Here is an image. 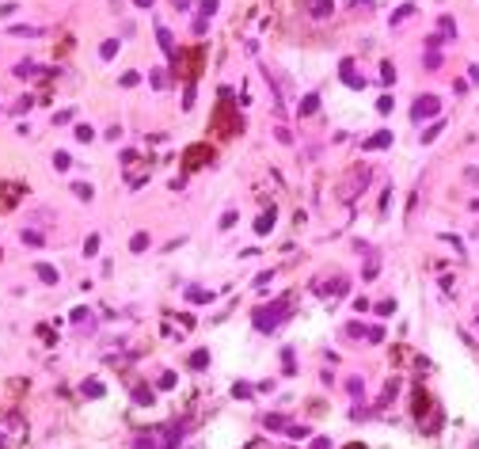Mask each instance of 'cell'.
<instances>
[{
  "instance_id": "1",
  "label": "cell",
  "mask_w": 479,
  "mask_h": 449,
  "mask_svg": "<svg viewBox=\"0 0 479 449\" xmlns=\"http://www.w3.org/2000/svg\"><path fill=\"white\" fill-rule=\"evenodd\" d=\"M289 312V297H278L274 305H267V308H255V316H251V324H255L259 331H274L281 324V316Z\"/></svg>"
},
{
  "instance_id": "2",
  "label": "cell",
  "mask_w": 479,
  "mask_h": 449,
  "mask_svg": "<svg viewBox=\"0 0 479 449\" xmlns=\"http://www.w3.org/2000/svg\"><path fill=\"white\" fill-rule=\"evenodd\" d=\"M437 111H441L437 95H418V99H415V107H411V118H415V122H426V118H434Z\"/></svg>"
},
{
  "instance_id": "3",
  "label": "cell",
  "mask_w": 479,
  "mask_h": 449,
  "mask_svg": "<svg viewBox=\"0 0 479 449\" xmlns=\"http://www.w3.org/2000/svg\"><path fill=\"white\" fill-rule=\"evenodd\" d=\"M209 156H213V152H209V145H194V149L187 152V171H190V168H198V164H205Z\"/></svg>"
},
{
  "instance_id": "4",
  "label": "cell",
  "mask_w": 479,
  "mask_h": 449,
  "mask_svg": "<svg viewBox=\"0 0 479 449\" xmlns=\"http://www.w3.org/2000/svg\"><path fill=\"white\" fill-rule=\"evenodd\" d=\"M339 73H342V80H346L350 88H361V76L354 73V61H350V57H346V61L339 65Z\"/></svg>"
},
{
  "instance_id": "5",
  "label": "cell",
  "mask_w": 479,
  "mask_h": 449,
  "mask_svg": "<svg viewBox=\"0 0 479 449\" xmlns=\"http://www.w3.org/2000/svg\"><path fill=\"white\" fill-rule=\"evenodd\" d=\"M415 415L422 419V426H430V404H426V392L418 388V396H415Z\"/></svg>"
},
{
  "instance_id": "6",
  "label": "cell",
  "mask_w": 479,
  "mask_h": 449,
  "mask_svg": "<svg viewBox=\"0 0 479 449\" xmlns=\"http://www.w3.org/2000/svg\"><path fill=\"white\" fill-rule=\"evenodd\" d=\"M388 145H392V133H388V130H380L377 137H369V141H365V149H388Z\"/></svg>"
},
{
  "instance_id": "7",
  "label": "cell",
  "mask_w": 479,
  "mask_h": 449,
  "mask_svg": "<svg viewBox=\"0 0 479 449\" xmlns=\"http://www.w3.org/2000/svg\"><path fill=\"white\" fill-rule=\"evenodd\" d=\"M80 392H84V396H92V400H95V396H103V381H95V377H92V381H84Z\"/></svg>"
},
{
  "instance_id": "8",
  "label": "cell",
  "mask_w": 479,
  "mask_h": 449,
  "mask_svg": "<svg viewBox=\"0 0 479 449\" xmlns=\"http://www.w3.org/2000/svg\"><path fill=\"white\" fill-rule=\"evenodd\" d=\"M156 42H160V46H164L168 54L175 50V42H171V31H168V27H156Z\"/></svg>"
},
{
  "instance_id": "9",
  "label": "cell",
  "mask_w": 479,
  "mask_h": 449,
  "mask_svg": "<svg viewBox=\"0 0 479 449\" xmlns=\"http://www.w3.org/2000/svg\"><path fill=\"white\" fill-rule=\"evenodd\" d=\"M316 107H320V95L312 92V95H305V103H300V114H305V118H308V114L316 111Z\"/></svg>"
},
{
  "instance_id": "10",
  "label": "cell",
  "mask_w": 479,
  "mask_h": 449,
  "mask_svg": "<svg viewBox=\"0 0 479 449\" xmlns=\"http://www.w3.org/2000/svg\"><path fill=\"white\" fill-rule=\"evenodd\" d=\"M190 366H194V369H205V366H209V354H205V350H194V354H190Z\"/></svg>"
},
{
  "instance_id": "11",
  "label": "cell",
  "mask_w": 479,
  "mask_h": 449,
  "mask_svg": "<svg viewBox=\"0 0 479 449\" xmlns=\"http://www.w3.org/2000/svg\"><path fill=\"white\" fill-rule=\"evenodd\" d=\"M187 297L194 305H205V301H213V293H205V289H187Z\"/></svg>"
},
{
  "instance_id": "12",
  "label": "cell",
  "mask_w": 479,
  "mask_h": 449,
  "mask_svg": "<svg viewBox=\"0 0 479 449\" xmlns=\"http://www.w3.org/2000/svg\"><path fill=\"white\" fill-rule=\"evenodd\" d=\"M270 224H274V210H267V213H262V217L255 221V229H259V232H270Z\"/></svg>"
},
{
  "instance_id": "13",
  "label": "cell",
  "mask_w": 479,
  "mask_h": 449,
  "mask_svg": "<svg viewBox=\"0 0 479 449\" xmlns=\"http://www.w3.org/2000/svg\"><path fill=\"white\" fill-rule=\"evenodd\" d=\"M133 400H137V404H152V392H149L145 385H137V388H133Z\"/></svg>"
},
{
  "instance_id": "14",
  "label": "cell",
  "mask_w": 479,
  "mask_h": 449,
  "mask_svg": "<svg viewBox=\"0 0 479 449\" xmlns=\"http://www.w3.org/2000/svg\"><path fill=\"white\" fill-rule=\"evenodd\" d=\"M38 278H42V282H50V286H54V282H57V270H54V267H46V263H42V267H38Z\"/></svg>"
},
{
  "instance_id": "15",
  "label": "cell",
  "mask_w": 479,
  "mask_h": 449,
  "mask_svg": "<svg viewBox=\"0 0 479 449\" xmlns=\"http://www.w3.org/2000/svg\"><path fill=\"white\" fill-rule=\"evenodd\" d=\"M262 423H267L270 430H286V419H281V415H267V419H262Z\"/></svg>"
},
{
  "instance_id": "16",
  "label": "cell",
  "mask_w": 479,
  "mask_h": 449,
  "mask_svg": "<svg viewBox=\"0 0 479 449\" xmlns=\"http://www.w3.org/2000/svg\"><path fill=\"white\" fill-rule=\"evenodd\" d=\"M312 15H331V0H316V4H312Z\"/></svg>"
},
{
  "instance_id": "17",
  "label": "cell",
  "mask_w": 479,
  "mask_h": 449,
  "mask_svg": "<svg viewBox=\"0 0 479 449\" xmlns=\"http://www.w3.org/2000/svg\"><path fill=\"white\" fill-rule=\"evenodd\" d=\"M130 248H133V251H145V248H149V236H145V232H137V236L130 240Z\"/></svg>"
},
{
  "instance_id": "18",
  "label": "cell",
  "mask_w": 479,
  "mask_h": 449,
  "mask_svg": "<svg viewBox=\"0 0 479 449\" xmlns=\"http://www.w3.org/2000/svg\"><path fill=\"white\" fill-rule=\"evenodd\" d=\"M99 54L107 57V61H111V57H114V54H118V42H114V38H111V42H103V50H99Z\"/></svg>"
},
{
  "instance_id": "19",
  "label": "cell",
  "mask_w": 479,
  "mask_h": 449,
  "mask_svg": "<svg viewBox=\"0 0 479 449\" xmlns=\"http://www.w3.org/2000/svg\"><path fill=\"white\" fill-rule=\"evenodd\" d=\"M23 240L31 244V248H38V244H46V240H42V232H34V229H31V232H23Z\"/></svg>"
},
{
  "instance_id": "20",
  "label": "cell",
  "mask_w": 479,
  "mask_h": 449,
  "mask_svg": "<svg viewBox=\"0 0 479 449\" xmlns=\"http://www.w3.org/2000/svg\"><path fill=\"white\" fill-rule=\"evenodd\" d=\"M133 449H160V445H156V438H137Z\"/></svg>"
},
{
  "instance_id": "21",
  "label": "cell",
  "mask_w": 479,
  "mask_h": 449,
  "mask_svg": "<svg viewBox=\"0 0 479 449\" xmlns=\"http://www.w3.org/2000/svg\"><path fill=\"white\" fill-rule=\"evenodd\" d=\"M213 12H217V0H202V19H209Z\"/></svg>"
},
{
  "instance_id": "22",
  "label": "cell",
  "mask_w": 479,
  "mask_h": 449,
  "mask_svg": "<svg viewBox=\"0 0 479 449\" xmlns=\"http://www.w3.org/2000/svg\"><path fill=\"white\" fill-rule=\"evenodd\" d=\"M99 251V236H87V244H84V255H95Z\"/></svg>"
},
{
  "instance_id": "23",
  "label": "cell",
  "mask_w": 479,
  "mask_h": 449,
  "mask_svg": "<svg viewBox=\"0 0 479 449\" xmlns=\"http://www.w3.org/2000/svg\"><path fill=\"white\" fill-rule=\"evenodd\" d=\"M380 76H384V84H392V80H396V69L384 61V65H380Z\"/></svg>"
},
{
  "instance_id": "24",
  "label": "cell",
  "mask_w": 479,
  "mask_h": 449,
  "mask_svg": "<svg viewBox=\"0 0 479 449\" xmlns=\"http://www.w3.org/2000/svg\"><path fill=\"white\" fill-rule=\"evenodd\" d=\"M346 388H350V396H354V400L361 396V381H358V377H350V381H346Z\"/></svg>"
},
{
  "instance_id": "25",
  "label": "cell",
  "mask_w": 479,
  "mask_h": 449,
  "mask_svg": "<svg viewBox=\"0 0 479 449\" xmlns=\"http://www.w3.org/2000/svg\"><path fill=\"white\" fill-rule=\"evenodd\" d=\"M205 31H209V19H202V15H198V23H194V34H205Z\"/></svg>"
},
{
  "instance_id": "26",
  "label": "cell",
  "mask_w": 479,
  "mask_h": 449,
  "mask_svg": "<svg viewBox=\"0 0 479 449\" xmlns=\"http://www.w3.org/2000/svg\"><path fill=\"white\" fill-rule=\"evenodd\" d=\"M152 84H156V88H164V84H168V73L156 69V73H152Z\"/></svg>"
},
{
  "instance_id": "27",
  "label": "cell",
  "mask_w": 479,
  "mask_h": 449,
  "mask_svg": "<svg viewBox=\"0 0 479 449\" xmlns=\"http://www.w3.org/2000/svg\"><path fill=\"white\" fill-rule=\"evenodd\" d=\"M411 15V8H396V15H392V23H403V19Z\"/></svg>"
},
{
  "instance_id": "28",
  "label": "cell",
  "mask_w": 479,
  "mask_h": 449,
  "mask_svg": "<svg viewBox=\"0 0 479 449\" xmlns=\"http://www.w3.org/2000/svg\"><path fill=\"white\" fill-rule=\"evenodd\" d=\"M137 80H141V76H137V73H126V76H122V88H133Z\"/></svg>"
},
{
  "instance_id": "29",
  "label": "cell",
  "mask_w": 479,
  "mask_h": 449,
  "mask_svg": "<svg viewBox=\"0 0 479 449\" xmlns=\"http://www.w3.org/2000/svg\"><path fill=\"white\" fill-rule=\"evenodd\" d=\"M312 449H331V442H327V438H316V442H312Z\"/></svg>"
},
{
  "instance_id": "30",
  "label": "cell",
  "mask_w": 479,
  "mask_h": 449,
  "mask_svg": "<svg viewBox=\"0 0 479 449\" xmlns=\"http://www.w3.org/2000/svg\"><path fill=\"white\" fill-rule=\"evenodd\" d=\"M133 4H137V8H152V0H133Z\"/></svg>"
},
{
  "instance_id": "31",
  "label": "cell",
  "mask_w": 479,
  "mask_h": 449,
  "mask_svg": "<svg viewBox=\"0 0 479 449\" xmlns=\"http://www.w3.org/2000/svg\"><path fill=\"white\" fill-rule=\"evenodd\" d=\"M346 449H365V445H361V442H354V445H346Z\"/></svg>"
},
{
  "instance_id": "32",
  "label": "cell",
  "mask_w": 479,
  "mask_h": 449,
  "mask_svg": "<svg viewBox=\"0 0 479 449\" xmlns=\"http://www.w3.org/2000/svg\"><path fill=\"white\" fill-rule=\"evenodd\" d=\"M354 4H369V0H354Z\"/></svg>"
}]
</instances>
